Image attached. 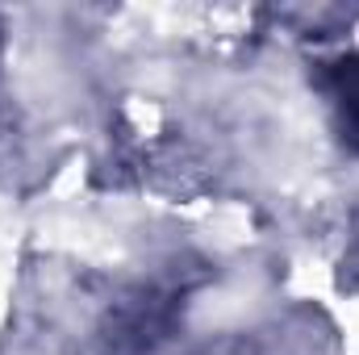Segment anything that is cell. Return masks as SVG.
<instances>
[{"label": "cell", "instance_id": "6da1fadb", "mask_svg": "<svg viewBox=\"0 0 359 355\" xmlns=\"http://www.w3.org/2000/svg\"><path fill=\"white\" fill-rule=\"evenodd\" d=\"M330 88H334V100L343 109V134H347V142L359 151V55L334 63Z\"/></svg>", "mask_w": 359, "mask_h": 355}]
</instances>
